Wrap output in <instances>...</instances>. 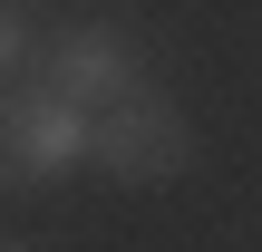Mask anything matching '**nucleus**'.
Here are the masks:
<instances>
[{"label":"nucleus","mask_w":262,"mask_h":252,"mask_svg":"<svg viewBox=\"0 0 262 252\" xmlns=\"http://www.w3.org/2000/svg\"><path fill=\"white\" fill-rule=\"evenodd\" d=\"M0 252H10V243H0Z\"/></svg>","instance_id":"5"},{"label":"nucleus","mask_w":262,"mask_h":252,"mask_svg":"<svg viewBox=\"0 0 262 252\" xmlns=\"http://www.w3.org/2000/svg\"><path fill=\"white\" fill-rule=\"evenodd\" d=\"M78 155H88V107H68L58 87L0 97V185H49Z\"/></svg>","instance_id":"2"},{"label":"nucleus","mask_w":262,"mask_h":252,"mask_svg":"<svg viewBox=\"0 0 262 252\" xmlns=\"http://www.w3.org/2000/svg\"><path fill=\"white\" fill-rule=\"evenodd\" d=\"M49 87L68 97V107H117V97H136L146 87V68H136V39L117 29V19H88V29H68L58 39V58H49Z\"/></svg>","instance_id":"3"},{"label":"nucleus","mask_w":262,"mask_h":252,"mask_svg":"<svg viewBox=\"0 0 262 252\" xmlns=\"http://www.w3.org/2000/svg\"><path fill=\"white\" fill-rule=\"evenodd\" d=\"M19 58H29V10H19V0H0V97H10Z\"/></svg>","instance_id":"4"},{"label":"nucleus","mask_w":262,"mask_h":252,"mask_svg":"<svg viewBox=\"0 0 262 252\" xmlns=\"http://www.w3.org/2000/svg\"><path fill=\"white\" fill-rule=\"evenodd\" d=\"M88 165L117 175V185H175L194 165V126H185V107L165 87H136V97L88 117Z\"/></svg>","instance_id":"1"}]
</instances>
